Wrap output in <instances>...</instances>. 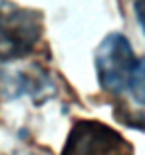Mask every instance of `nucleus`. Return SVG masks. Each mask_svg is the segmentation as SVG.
<instances>
[{"mask_svg": "<svg viewBox=\"0 0 145 155\" xmlns=\"http://www.w3.org/2000/svg\"><path fill=\"white\" fill-rule=\"evenodd\" d=\"M42 36V10L26 8L12 0H0V62H14L30 56Z\"/></svg>", "mask_w": 145, "mask_h": 155, "instance_id": "f257e3e1", "label": "nucleus"}, {"mask_svg": "<svg viewBox=\"0 0 145 155\" xmlns=\"http://www.w3.org/2000/svg\"><path fill=\"white\" fill-rule=\"evenodd\" d=\"M135 66V52L125 34L111 32L100 42L95 50V74L105 94L119 96L129 90Z\"/></svg>", "mask_w": 145, "mask_h": 155, "instance_id": "f03ea898", "label": "nucleus"}, {"mask_svg": "<svg viewBox=\"0 0 145 155\" xmlns=\"http://www.w3.org/2000/svg\"><path fill=\"white\" fill-rule=\"evenodd\" d=\"M60 155H135V151L131 143L107 123L76 119Z\"/></svg>", "mask_w": 145, "mask_h": 155, "instance_id": "7ed1b4c3", "label": "nucleus"}, {"mask_svg": "<svg viewBox=\"0 0 145 155\" xmlns=\"http://www.w3.org/2000/svg\"><path fill=\"white\" fill-rule=\"evenodd\" d=\"M54 82L50 72L40 64L24 68L0 66V101H12L30 96L34 104H44L54 96Z\"/></svg>", "mask_w": 145, "mask_h": 155, "instance_id": "20e7f679", "label": "nucleus"}, {"mask_svg": "<svg viewBox=\"0 0 145 155\" xmlns=\"http://www.w3.org/2000/svg\"><path fill=\"white\" fill-rule=\"evenodd\" d=\"M114 117L125 127L145 131V110H129L127 105H117L114 107Z\"/></svg>", "mask_w": 145, "mask_h": 155, "instance_id": "39448f33", "label": "nucleus"}, {"mask_svg": "<svg viewBox=\"0 0 145 155\" xmlns=\"http://www.w3.org/2000/svg\"><path fill=\"white\" fill-rule=\"evenodd\" d=\"M129 90H131L133 100L139 105H145V58L137 60L135 72H133L131 84H129Z\"/></svg>", "mask_w": 145, "mask_h": 155, "instance_id": "423d86ee", "label": "nucleus"}, {"mask_svg": "<svg viewBox=\"0 0 145 155\" xmlns=\"http://www.w3.org/2000/svg\"><path fill=\"white\" fill-rule=\"evenodd\" d=\"M133 12H135V18L145 34V0H135L133 2Z\"/></svg>", "mask_w": 145, "mask_h": 155, "instance_id": "0eeeda50", "label": "nucleus"}, {"mask_svg": "<svg viewBox=\"0 0 145 155\" xmlns=\"http://www.w3.org/2000/svg\"><path fill=\"white\" fill-rule=\"evenodd\" d=\"M26 155H32V153H26Z\"/></svg>", "mask_w": 145, "mask_h": 155, "instance_id": "6e6552de", "label": "nucleus"}]
</instances>
